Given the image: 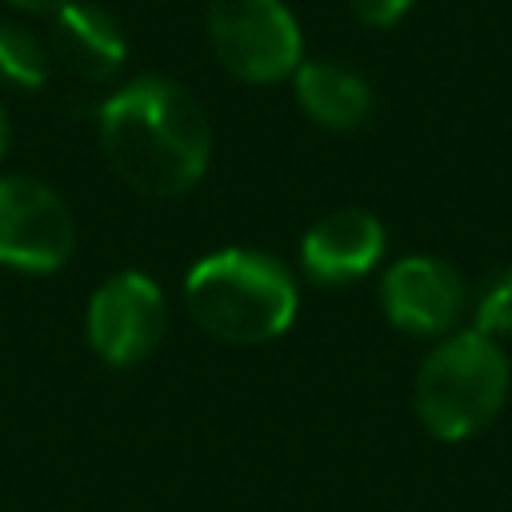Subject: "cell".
I'll return each instance as SVG.
<instances>
[{
    "instance_id": "obj_1",
    "label": "cell",
    "mask_w": 512,
    "mask_h": 512,
    "mask_svg": "<svg viewBox=\"0 0 512 512\" xmlns=\"http://www.w3.org/2000/svg\"><path fill=\"white\" fill-rule=\"evenodd\" d=\"M100 148L136 192L180 196L208 168L212 128L184 84L136 76L100 104Z\"/></svg>"
},
{
    "instance_id": "obj_2",
    "label": "cell",
    "mask_w": 512,
    "mask_h": 512,
    "mask_svg": "<svg viewBox=\"0 0 512 512\" xmlns=\"http://www.w3.org/2000/svg\"><path fill=\"white\" fill-rule=\"evenodd\" d=\"M188 308L204 332L228 344H264L288 332L296 320L292 272L252 248H224L204 256L184 280Z\"/></svg>"
},
{
    "instance_id": "obj_3",
    "label": "cell",
    "mask_w": 512,
    "mask_h": 512,
    "mask_svg": "<svg viewBox=\"0 0 512 512\" xmlns=\"http://www.w3.org/2000/svg\"><path fill=\"white\" fill-rule=\"evenodd\" d=\"M512 388V364L500 340L476 328L448 332L416 372V416L436 440H472L484 432Z\"/></svg>"
},
{
    "instance_id": "obj_4",
    "label": "cell",
    "mask_w": 512,
    "mask_h": 512,
    "mask_svg": "<svg viewBox=\"0 0 512 512\" xmlns=\"http://www.w3.org/2000/svg\"><path fill=\"white\" fill-rule=\"evenodd\" d=\"M208 44L244 84L288 80L304 60V36L284 0H208Z\"/></svg>"
},
{
    "instance_id": "obj_5",
    "label": "cell",
    "mask_w": 512,
    "mask_h": 512,
    "mask_svg": "<svg viewBox=\"0 0 512 512\" xmlns=\"http://www.w3.org/2000/svg\"><path fill=\"white\" fill-rule=\"evenodd\" d=\"M68 204L32 176H0V264L20 272H52L72 256Z\"/></svg>"
},
{
    "instance_id": "obj_6",
    "label": "cell",
    "mask_w": 512,
    "mask_h": 512,
    "mask_svg": "<svg viewBox=\"0 0 512 512\" xmlns=\"http://www.w3.org/2000/svg\"><path fill=\"white\" fill-rule=\"evenodd\" d=\"M164 336V296L144 272H120L88 300V344L100 360L140 364Z\"/></svg>"
},
{
    "instance_id": "obj_7",
    "label": "cell",
    "mask_w": 512,
    "mask_h": 512,
    "mask_svg": "<svg viewBox=\"0 0 512 512\" xmlns=\"http://www.w3.org/2000/svg\"><path fill=\"white\" fill-rule=\"evenodd\" d=\"M464 276L440 256H404L384 272V316L408 336H448L468 312Z\"/></svg>"
},
{
    "instance_id": "obj_8",
    "label": "cell",
    "mask_w": 512,
    "mask_h": 512,
    "mask_svg": "<svg viewBox=\"0 0 512 512\" xmlns=\"http://www.w3.org/2000/svg\"><path fill=\"white\" fill-rule=\"evenodd\" d=\"M388 248L384 224L364 208H336L316 220L300 240L304 272L316 284H348L368 276Z\"/></svg>"
},
{
    "instance_id": "obj_9",
    "label": "cell",
    "mask_w": 512,
    "mask_h": 512,
    "mask_svg": "<svg viewBox=\"0 0 512 512\" xmlns=\"http://www.w3.org/2000/svg\"><path fill=\"white\" fill-rule=\"evenodd\" d=\"M48 56L64 72H72L76 80L104 84V80H112L120 72L124 56H128V40H124L120 20L108 8L76 0V4L60 8V12H52Z\"/></svg>"
},
{
    "instance_id": "obj_10",
    "label": "cell",
    "mask_w": 512,
    "mask_h": 512,
    "mask_svg": "<svg viewBox=\"0 0 512 512\" xmlns=\"http://www.w3.org/2000/svg\"><path fill=\"white\" fill-rule=\"evenodd\" d=\"M292 84H296V100H300L304 116L320 128H332V132L360 128L372 116V104H376L368 80L356 68L336 64V60L300 64L292 72Z\"/></svg>"
},
{
    "instance_id": "obj_11",
    "label": "cell",
    "mask_w": 512,
    "mask_h": 512,
    "mask_svg": "<svg viewBox=\"0 0 512 512\" xmlns=\"http://www.w3.org/2000/svg\"><path fill=\"white\" fill-rule=\"evenodd\" d=\"M52 72L48 40H40L28 24L0 20V80L16 88H40Z\"/></svg>"
},
{
    "instance_id": "obj_12",
    "label": "cell",
    "mask_w": 512,
    "mask_h": 512,
    "mask_svg": "<svg viewBox=\"0 0 512 512\" xmlns=\"http://www.w3.org/2000/svg\"><path fill=\"white\" fill-rule=\"evenodd\" d=\"M468 312H472V328L480 336H488V340L512 336V264L488 272V280L468 300Z\"/></svg>"
},
{
    "instance_id": "obj_13",
    "label": "cell",
    "mask_w": 512,
    "mask_h": 512,
    "mask_svg": "<svg viewBox=\"0 0 512 512\" xmlns=\"http://www.w3.org/2000/svg\"><path fill=\"white\" fill-rule=\"evenodd\" d=\"M416 0H352V12L368 24V28H392L400 16H408Z\"/></svg>"
},
{
    "instance_id": "obj_14",
    "label": "cell",
    "mask_w": 512,
    "mask_h": 512,
    "mask_svg": "<svg viewBox=\"0 0 512 512\" xmlns=\"http://www.w3.org/2000/svg\"><path fill=\"white\" fill-rule=\"evenodd\" d=\"M12 8H20V12H36V16H52V12H60V8H68V4H76V0H8Z\"/></svg>"
},
{
    "instance_id": "obj_15",
    "label": "cell",
    "mask_w": 512,
    "mask_h": 512,
    "mask_svg": "<svg viewBox=\"0 0 512 512\" xmlns=\"http://www.w3.org/2000/svg\"><path fill=\"white\" fill-rule=\"evenodd\" d=\"M4 148H8V112L0 104V156H4Z\"/></svg>"
}]
</instances>
